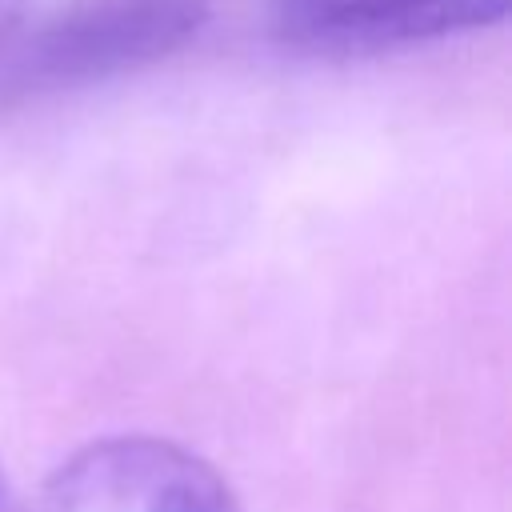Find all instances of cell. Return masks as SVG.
Returning <instances> with one entry per match:
<instances>
[{
  "label": "cell",
  "mask_w": 512,
  "mask_h": 512,
  "mask_svg": "<svg viewBox=\"0 0 512 512\" xmlns=\"http://www.w3.org/2000/svg\"><path fill=\"white\" fill-rule=\"evenodd\" d=\"M204 20L208 0H68L0 48V92H56L164 60Z\"/></svg>",
  "instance_id": "6da1fadb"
},
{
  "label": "cell",
  "mask_w": 512,
  "mask_h": 512,
  "mask_svg": "<svg viewBox=\"0 0 512 512\" xmlns=\"http://www.w3.org/2000/svg\"><path fill=\"white\" fill-rule=\"evenodd\" d=\"M20 512H240L224 476L160 436H108L72 452Z\"/></svg>",
  "instance_id": "7a4b0ae2"
},
{
  "label": "cell",
  "mask_w": 512,
  "mask_h": 512,
  "mask_svg": "<svg viewBox=\"0 0 512 512\" xmlns=\"http://www.w3.org/2000/svg\"><path fill=\"white\" fill-rule=\"evenodd\" d=\"M508 0H280L276 36L316 56H368L496 24Z\"/></svg>",
  "instance_id": "3957f363"
},
{
  "label": "cell",
  "mask_w": 512,
  "mask_h": 512,
  "mask_svg": "<svg viewBox=\"0 0 512 512\" xmlns=\"http://www.w3.org/2000/svg\"><path fill=\"white\" fill-rule=\"evenodd\" d=\"M0 512H4V472H0Z\"/></svg>",
  "instance_id": "277c9868"
}]
</instances>
